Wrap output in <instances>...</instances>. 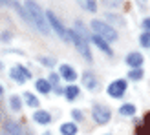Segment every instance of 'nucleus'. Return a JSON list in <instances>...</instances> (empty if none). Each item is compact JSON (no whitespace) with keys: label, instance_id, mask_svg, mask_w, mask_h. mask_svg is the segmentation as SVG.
Masks as SVG:
<instances>
[{"label":"nucleus","instance_id":"obj_1","mask_svg":"<svg viewBox=\"0 0 150 135\" xmlns=\"http://www.w3.org/2000/svg\"><path fill=\"white\" fill-rule=\"evenodd\" d=\"M24 11H26V17L28 20L31 22V24L39 29L40 33L44 35H48L50 33V24L46 22V13H44L40 9V6L35 2V0H26V4H24Z\"/></svg>","mask_w":150,"mask_h":135},{"label":"nucleus","instance_id":"obj_2","mask_svg":"<svg viewBox=\"0 0 150 135\" xmlns=\"http://www.w3.org/2000/svg\"><path fill=\"white\" fill-rule=\"evenodd\" d=\"M92 29L95 31V35L99 37V39H103L104 42H115L117 40V31L114 27H112L110 24H106V22L103 20H92Z\"/></svg>","mask_w":150,"mask_h":135},{"label":"nucleus","instance_id":"obj_3","mask_svg":"<svg viewBox=\"0 0 150 135\" xmlns=\"http://www.w3.org/2000/svg\"><path fill=\"white\" fill-rule=\"evenodd\" d=\"M70 40L75 44V48H77V51L86 58V60H92V51H90V42L86 40V39H82L81 35H77L71 29L70 31Z\"/></svg>","mask_w":150,"mask_h":135},{"label":"nucleus","instance_id":"obj_4","mask_svg":"<svg viewBox=\"0 0 150 135\" xmlns=\"http://www.w3.org/2000/svg\"><path fill=\"white\" fill-rule=\"evenodd\" d=\"M46 18L50 20V27H53V31H55L59 37H61L64 42H70V33L66 31V27L62 26V22H59V18L55 17V13L46 11Z\"/></svg>","mask_w":150,"mask_h":135},{"label":"nucleus","instance_id":"obj_5","mask_svg":"<svg viewBox=\"0 0 150 135\" xmlns=\"http://www.w3.org/2000/svg\"><path fill=\"white\" fill-rule=\"evenodd\" d=\"M92 117H93V121H95L97 124H106V122H110L112 113H110V110L104 106V104H93V108H92Z\"/></svg>","mask_w":150,"mask_h":135},{"label":"nucleus","instance_id":"obj_6","mask_svg":"<svg viewBox=\"0 0 150 135\" xmlns=\"http://www.w3.org/2000/svg\"><path fill=\"white\" fill-rule=\"evenodd\" d=\"M126 91V80L125 79H119V80H114L112 84L108 86V95L114 97V99H121Z\"/></svg>","mask_w":150,"mask_h":135},{"label":"nucleus","instance_id":"obj_7","mask_svg":"<svg viewBox=\"0 0 150 135\" xmlns=\"http://www.w3.org/2000/svg\"><path fill=\"white\" fill-rule=\"evenodd\" d=\"M82 86H86L88 89H92V91H95L97 86H99V80L95 79L93 73L90 71H84V75H82Z\"/></svg>","mask_w":150,"mask_h":135},{"label":"nucleus","instance_id":"obj_8","mask_svg":"<svg viewBox=\"0 0 150 135\" xmlns=\"http://www.w3.org/2000/svg\"><path fill=\"white\" fill-rule=\"evenodd\" d=\"M61 77L64 79V80H68V82H73L75 79H77V71L73 70L71 66H68V64H61Z\"/></svg>","mask_w":150,"mask_h":135},{"label":"nucleus","instance_id":"obj_9","mask_svg":"<svg viewBox=\"0 0 150 135\" xmlns=\"http://www.w3.org/2000/svg\"><path fill=\"white\" fill-rule=\"evenodd\" d=\"M126 64H128L132 70L134 68H141V64H143V55L137 53V51L136 53H130L128 57H126Z\"/></svg>","mask_w":150,"mask_h":135},{"label":"nucleus","instance_id":"obj_10","mask_svg":"<svg viewBox=\"0 0 150 135\" xmlns=\"http://www.w3.org/2000/svg\"><path fill=\"white\" fill-rule=\"evenodd\" d=\"M90 40H92V42H93V44H95V46L99 48L101 51H104L106 55H114V51H112V48L108 46V42H104V40H103V39H99L97 35H93V37H92Z\"/></svg>","mask_w":150,"mask_h":135},{"label":"nucleus","instance_id":"obj_11","mask_svg":"<svg viewBox=\"0 0 150 135\" xmlns=\"http://www.w3.org/2000/svg\"><path fill=\"white\" fill-rule=\"evenodd\" d=\"M33 119H35V122H39V124H50L51 122V115L48 113V111H42V110L35 111Z\"/></svg>","mask_w":150,"mask_h":135},{"label":"nucleus","instance_id":"obj_12","mask_svg":"<svg viewBox=\"0 0 150 135\" xmlns=\"http://www.w3.org/2000/svg\"><path fill=\"white\" fill-rule=\"evenodd\" d=\"M61 133L62 135H77V126H75V122H64L61 126Z\"/></svg>","mask_w":150,"mask_h":135},{"label":"nucleus","instance_id":"obj_13","mask_svg":"<svg viewBox=\"0 0 150 135\" xmlns=\"http://www.w3.org/2000/svg\"><path fill=\"white\" fill-rule=\"evenodd\" d=\"M35 86H37V89H39L40 93H50L51 91V84H50V80H46V79H39Z\"/></svg>","mask_w":150,"mask_h":135},{"label":"nucleus","instance_id":"obj_14","mask_svg":"<svg viewBox=\"0 0 150 135\" xmlns=\"http://www.w3.org/2000/svg\"><path fill=\"white\" fill-rule=\"evenodd\" d=\"M9 77L13 79V80H17V82H26V77H24V73L20 71V68L17 66V68H13V70L9 71Z\"/></svg>","mask_w":150,"mask_h":135},{"label":"nucleus","instance_id":"obj_15","mask_svg":"<svg viewBox=\"0 0 150 135\" xmlns=\"http://www.w3.org/2000/svg\"><path fill=\"white\" fill-rule=\"evenodd\" d=\"M79 4L84 7L86 11H90V13L97 11V2H95V0H79Z\"/></svg>","mask_w":150,"mask_h":135},{"label":"nucleus","instance_id":"obj_16","mask_svg":"<svg viewBox=\"0 0 150 135\" xmlns=\"http://www.w3.org/2000/svg\"><path fill=\"white\" fill-rule=\"evenodd\" d=\"M119 113L125 115V117H130V115L136 113V106H134V104H123V106L119 108Z\"/></svg>","mask_w":150,"mask_h":135},{"label":"nucleus","instance_id":"obj_17","mask_svg":"<svg viewBox=\"0 0 150 135\" xmlns=\"http://www.w3.org/2000/svg\"><path fill=\"white\" fill-rule=\"evenodd\" d=\"M79 97V86H68L66 88V99L68 101H75Z\"/></svg>","mask_w":150,"mask_h":135},{"label":"nucleus","instance_id":"obj_18","mask_svg":"<svg viewBox=\"0 0 150 135\" xmlns=\"http://www.w3.org/2000/svg\"><path fill=\"white\" fill-rule=\"evenodd\" d=\"M24 99H26V104H28V106H31V108H39L40 101L37 99L35 95H31V93H24Z\"/></svg>","mask_w":150,"mask_h":135},{"label":"nucleus","instance_id":"obj_19","mask_svg":"<svg viewBox=\"0 0 150 135\" xmlns=\"http://www.w3.org/2000/svg\"><path fill=\"white\" fill-rule=\"evenodd\" d=\"M128 79L130 80H141L143 79V70L141 68H134V70L128 71Z\"/></svg>","mask_w":150,"mask_h":135},{"label":"nucleus","instance_id":"obj_20","mask_svg":"<svg viewBox=\"0 0 150 135\" xmlns=\"http://www.w3.org/2000/svg\"><path fill=\"white\" fill-rule=\"evenodd\" d=\"M9 106H11V110H13V111H18V110H20V106H22V102H20V97L13 95L11 99H9Z\"/></svg>","mask_w":150,"mask_h":135},{"label":"nucleus","instance_id":"obj_21","mask_svg":"<svg viewBox=\"0 0 150 135\" xmlns=\"http://www.w3.org/2000/svg\"><path fill=\"white\" fill-rule=\"evenodd\" d=\"M6 128H7V131H9L11 135H20V126L18 124H15L13 121H9L6 124Z\"/></svg>","mask_w":150,"mask_h":135},{"label":"nucleus","instance_id":"obj_22","mask_svg":"<svg viewBox=\"0 0 150 135\" xmlns=\"http://www.w3.org/2000/svg\"><path fill=\"white\" fill-rule=\"evenodd\" d=\"M139 42L143 48H150V31H145L143 35L139 37Z\"/></svg>","mask_w":150,"mask_h":135},{"label":"nucleus","instance_id":"obj_23","mask_svg":"<svg viewBox=\"0 0 150 135\" xmlns=\"http://www.w3.org/2000/svg\"><path fill=\"white\" fill-rule=\"evenodd\" d=\"M39 60H40L42 64H46V66H53V64H55L53 58H46V57H39Z\"/></svg>","mask_w":150,"mask_h":135},{"label":"nucleus","instance_id":"obj_24","mask_svg":"<svg viewBox=\"0 0 150 135\" xmlns=\"http://www.w3.org/2000/svg\"><path fill=\"white\" fill-rule=\"evenodd\" d=\"M71 117L75 119V121H82V111L81 110H73L71 111Z\"/></svg>","mask_w":150,"mask_h":135},{"label":"nucleus","instance_id":"obj_25","mask_svg":"<svg viewBox=\"0 0 150 135\" xmlns=\"http://www.w3.org/2000/svg\"><path fill=\"white\" fill-rule=\"evenodd\" d=\"M104 4L110 6V7H117L119 4H121V0H104Z\"/></svg>","mask_w":150,"mask_h":135},{"label":"nucleus","instance_id":"obj_26","mask_svg":"<svg viewBox=\"0 0 150 135\" xmlns=\"http://www.w3.org/2000/svg\"><path fill=\"white\" fill-rule=\"evenodd\" d=\"M145 128H146V131L150 133V111L145 115Z\"/></svg>","mask_w":150,"mask_h":135},{"label":"nucleus","instance_id":"obj_27","mask_svg":"<svg viewBox=\"0 0 150 135\" xmlns=\"http://www.w3.org/2000/svg\"><path fill=\"white\" fill-rule=\"evenodd\" d=\"M143 27H145V31H150V17H146L143 20Z\"/></svg>","mask_w":150,"mask_h":135},{"label":"nucleus","instance_id":"obj_28","mask_svg":"<svg viewBox=\"0 0 150 135\" xmlns=\"http://www.w3.org/2000/svg\"><path fill=\"white\" fill-rule=\"evenodd\" d=\"M18 68H20V71L24 73V77H26V79H29V77H31V71H28V70H26L24 66H18Z\"/></svg>","mask_w":150,"mask_h":135},{"label":"nucleus","instance_id":"obj_29","mask_svg":"<svg viewBox=\"0 0 150 135\" xmlns=\"http://www.w3.org/2000/svg\"><path fill=\"white\" fill-rule=\"evenodd\" d=\"M57 79H59L57 75H51V77H50V80H51V82H57Z\"/></svg>","mask_w":150,"mask_h":135},{"label":"nucleus","instance_id":"obj_30","mask_svg":"<svg viewBox=\"0 0 150 135\" xmlns=\"http://www.w3.org/2000/svg\"><path fill=\"white\" fill-rule=\"evenodd\" d=\"M2 93H4V88H2V86H0V95H2Z\"/></svg>","mask_w":150,"mask_h":135}]
</instances>
